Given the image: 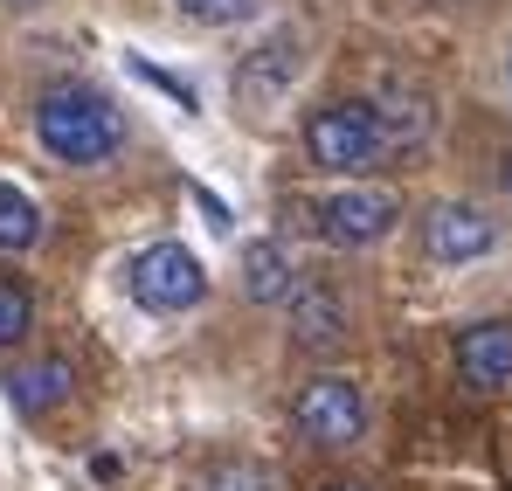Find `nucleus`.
<instances>
[{
	"mask_svg": "<svg viewBox=\"0 0 512 491\" xmlns=\"http://www.w3.org/2000/svg\"><path fill=\"white\" fill-rule=\"evenodd\" d=\"M187 21H201V28H229V21H250L256 0H173Z\"/></svg>",
	"mask_w": 512,
	"mask_h": 491,
	"instance_id": "obj_16",
	"label": "nucleus"
},
{
	"mask_svg": "<svg viewBox=\"0 0 512 491\" xmlns=\"http://www.w3.org/2000/svg\"><path fill=\"white\" fill-rule=\"evenodd\" d=\"M291 77H298V35H291V28H277V35L256 49L250 63H243L236 90H243L250 104H270L277 90H291Z\"/></svg>",
	"mask_w": 512,
	"mask_h": 491,
	"instance_id": "obj_12",
	"label": "nucleus"
},
{
	"mask_svg": "<svg viewBox=\"0 0 512 491\" xmlns=\"http://www.w3.org/2000/svg\"><path fill=\"white\" fill-rule=\"evenodd\" d=\"M35 139H42L49 160H63V166H104L125 146V118L90 83H49L35 97Z\"/></svg>",
	"mask_w": 512,
	"mask_h": 491,
	"instance_id": "obj_1",
	"label": "nucleus"
},
{
	"mask_svg": "<svg viewBox=\"0 0 512 491\" xmlns=\"http://www.w3.org/2000/svg\"><path fill=\"white\" fill-rule=\"evenodd\" d=\"M42 243V208L0 180V249H35Z\"/></svg>",
	"mask_w": 512,
	"mask_h": 491,
	"instance_id": "obj_13",
	"label": "nucleus"
},
{
	"mask_svg": "<svg viewBox=\"0 0 512 491\" xmlns=\"http://www.w3.org/2000/svg\"><path fill=\"white\" fill-rule=\"evenodd\" d=\"M457 374H464V388H478V395L512 388V326L506 319H478V326L457 332Z\"/></svg>",
	"mask_w": 512,
	"mask_h": 491,
	"instance_id": "obj_8",
	"label": "nucleus"
},
{
	"mask_svg": "<svg viewBox=\"0 0 512 491\" xmlns=\"http://www.w3.org/2000/svg\"><path fill=\"white\" fill-rule=\"evenodd\" d=\"M395 222H402V201L381 187H340L312 208V236L326 249H374L395 236Z\"/></svg>",
	"mask_w": 512,
	"mask_h": 491,
	"instance_id": "obj_5",
	"label": "nucleus"
},
{
	"mask_svg": "<svg viewBox=\"0 0 512 491\" xmlns=\"http://www.w3.org/2000/svg\"><path fill=\"white\" fill-rule=\"evenodd\" d=\"M367 104H374L388 146H423L429 132H436V111H429L423 83H409V77H388V83H381V97H367Z\"/></svg>",
	"mask_w": 512,
	"mask_h": 491,
	"instance_id": "obj_10",
	"label": "nucleus"
},
{
	"mask_svg": "<svg viewBox=\"0 0 512 491\" xmlns=\"http://www.w3.org/2000/svg\"><path fill=\"white\" fill-rule=\"evenodd\" d=\"M423 249L429 263H478V256L499 249V222L471 201H436L423 215Z\"/></svg>",
	"mask_w": 512,
	"mask_h": 491,
	"instance_id": "obj_6",
	"label": "nucleus"
},
{
	"mask_svg": "<svg viewBox=\"0 0 512 491\" xmlns=\"http://www.w3.org/2000/svg\"><path fill=\"white\" fill-rule=\"evenodd\" d=\"M381 153H388V139H381V118L367 97H333L305 118V160L319 173H367Z\"/></svg>",
	"mask_w": 512,
	"mask_h": 491,
	"instance_id": "obj_2",
	"label": "nucleus"
},
{
	"mask_svg": "<svg viewBox=\"0 0 512 491\" xmlns=\"http://www.w3.org/2000/svg\"><path fill=\"white\" fill-rule=\"evenodd\" d=\"M499 187H506V194H512V153H506V173H499Z\"/></svg>",
	"mask_w": 512,
	"mask_h": 491,
	"instance_id": "obj_17",
	"label": "nucleus"
},
{
	"mask_svg": "<svg viewBox=\"0 0 512 491\" xmlns=\"http://www.w3.org/2000/svg\"><path fill=\"white\" fill-rule=\"evenodd\" d=\"M70 388H77V367L63 360V353H42V360H21V367H7V402L14 415H49L70 402Z\"/></svg>",
	"mask_w": 512,
	"mask_h": 491,
	"instance_id": "obj_9",
	"label": "nucleus"
},
{
	"mask_svg": "<svg viewBox=\"0 0 512 491\" xmlns=\"http://www.w3.org/2000/svg\"><path fill=\"white\" fill-rule=\"evenodd\" d=\"M284 312H291V346H305V353H340L346 339H353L346 298L333 284H319V277H298V291L284 298Z\"/></svg>",
	"mask_w": 512,
	"mask_h": 491,
	"instance_id": "obj_7",
	"label": "nucleus"
},
{
	"mask_svg": "<svg viewBox=\"0 0 512 491\" xmlns=\"http://www.w3.org/2000/svg\"><path fill=\"white\" fill-rule=\"evenodd\" d=\"M326 491H367V485H326Z\"/></svg>",
	"mask_w": 512,
	"mask_h": 491,
	"instance_id": "obj_18",
	"label": "nucleus"
},
{
	"mask_svg": "<svg viewBox=\"0 0 512 491\" xmlns=\"http://www.w3.org/2000/svg\"><path fill=\"white\" fill-rule=\"evenodd\" d=\"M28 332H35V298H28V284H14L0 270V346H21Z\"/></svg>",
	"mask_w": 512,
	"mask_h": 491,
	"instance_id": "obj_15",
	"label": "nucleus"
},
{
	"mask_svg": "<svg viewBox=\"0 0 512 491\" xmlns=\"http://www.w3.org/2000/svg\"><path fill=\"white\" fill-rule=\"evenodd\" d=\"M125 291H132V305L139 312H194L201 298H208V270H201V256L180 243H146L132 263H125Z\"/></svg>",
	"mask_w": 512,
	"mask_h": 491,
	"instance_id": "obj_3",
	"label": "nucleus"
},
{
	"mask_svg": "<svg viewBox=\"0 0 512 491\" xmlns=\"http://www.w3.org/2000/svg\"><path fill=\"white\" fill-rule=\"evenodd\" d=\"M291 429L312 443V450H353L367 436V395L353 374H312L291 402Z\"/></svg>",
	"mask_w": 512,
	"mask_h": 491,
	"instance_id": "obj_4",
	"label": "nucleus"
},
{
	"mask_svg": "<svg viewBox=\"0 0 512 491\" xmlns=\"http://www.w3.org/2000/svg\"><path fill=\"white\" fill-rule=\"evenodd\" d=\"M7 7H35V0H7Z\"/></svg>",
	"mask_w": 512,
	"mask_h": 491,
	"instance_id": "obj_20",
	"label": "nucleus"
},
{
	"mask_svg": "<svg viewBox=\"0 0 512 491\" xmlns=\"http://www.w3.org/2000/svg\"><path fill=\"white\" fill-rule=\"evenodd\" d=\"M506 83H512V49H506Z\"/></svg>",
	"mask_w": 512,
	"mask_h": 491,
	"instance_id": "obj_19",
	"label": "nucleus"
},
{
	"mask_svg": "<svg viewBox=\"0 0 512 491\" xmlns=\"http://www.w3.org/2000/svg\"><path fill=\"white\" fill-rule=\"evenodd\" d=\"M291 291H298V263H291V249L270 243V236L243 243V298H250V305H284Z\"/></svg>",
	"mask_w": 512,
	"mask_h": 491,
	"instance_id": "obj_11",
	"label": "nucleus"
},
{
	"mask_svg": "<svg viewBox=\"0 0 512 491\" xmlns=\"http://www.w3.org/2000/svg\"><path fill=\"white\" fill-rule=\"evenodd\" d=\"M194 491H277V478H270L256 457H215Z\"/></svg>",
	"mask_w": 512,
	"mask_h": 491,
	"instance_id": "obj_14",
	"label": "nucleus"
}]
</instances>
